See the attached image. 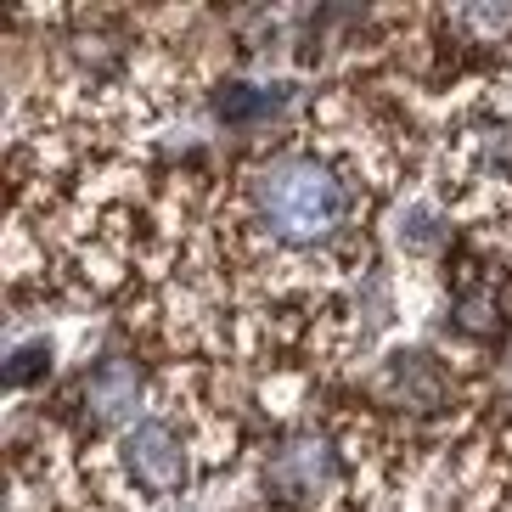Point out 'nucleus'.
Segmentation results:
<instances>
[{
  "label": "nucleus",
  "mask_w": 512,
  "mask_h": 512,
  "mask_svg": "<svg viewBox=\"0 0 512 512\" xmlns=\"http://www.w3.org/2000/svg\"><path fill=\"white\" fill-rule=\"evenodd\" d=\"M366 209L361 169L338 147H276L242 175V231L254 254H338Z\"/></svg>",
  "instance_id": "obj_1"
},
{
  "label": "nucleus",
  "mask_w": 512,
  "mask_h": 512,
  "mask_svg": "<svg viewBox=\"0 0 512 512\" xmlns=\"http://www.w3.org/2000/svg\"><path fill=\"white\" fill-rule=\"evenodd\" d=\"M113 467L130 490L152 501H175L192 490L197 473V434H186L175 417H141L119 434V451H113Z\"/></svg>",
  "instance_id": "obj_2"
},
{
  "label": "nucleus",
  "mask_w": 512,
  "mask_h": 512,
  "mask_svg": "<svg viewBox=\"0 0 512 512\" xmlns=\"http://www.w3.org/2000/svg\"><path fill=\"white\" fill-rule=\"evenodd\" d=\"M344 479V456L332 451V439L321 434H293L265 467V490L282 507H310V501L332 496V484Z\"/></svg>",
  "instance_id": "obj_3"
},
{
  "label": "nucleus",
  "mask_w": 512,
  "mask_h": 512,
  "mask_svg": "<svg viewBox=\"0 0 512 512\" xmlns=\"http://www.w3.org/2000/svg\"><path fill=\"white\" fill-rule=\"evenodd\" d=\"M141 394H147V372H141L136 355H102V361L91 366V372L79 377V422L91 428V434H102V428H113V422L136 417Z\"/></svg>",
  "instance_id": "obj_4"
},
{
  "label": "nucleus",
  "mask_w": 512,
  "mask_h": 512,
  "mask_svg": "<svg viewBox=\"0 0 512 512\" xmlns=\"http://www.w3.org/2000/svg\"><path fill=\"white\" fill-rule=\"evenodd\" d=\"M271 107H276V96L259 91V85H220V96H214V113L226 124H254V119H265Z\"/></svg>",
  "instance_id": "obj_5"
},
{
  "label": "nucleus",
  "mask_w": 512,
  "mask_h": 512,
  "mask_svg": "<svg viewBox=\"0 0 512 512\" xmlns=\"http://www.w3.org/2000/svg\"><path fill=\"white\" fill-rule=\"evenodd\" d=\"M46 372H51V344L46 338H29V344H17L12 361H6V389H34Z\"/></svg>",
  "instance_id": "obj_6"
}]
</instances>
